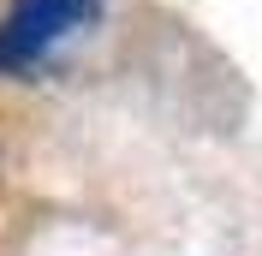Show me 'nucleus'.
<instances>
[{
	"instance_id": "nucleus-1",
	"label": "nucleus",
	"mask_w": 262,
	"mask_h": 256,
	"mask_svg": "<svg viewBox=\"0 0 262 256\" xmlns=\"http://www.w3.org/2000/svg\"><path fill=\"white\" fill-rule=\"evenodd\" d=\"M107 0H6L0 6V78L36 83L83 36H96Z\"/></svg>"
}]
</instances>
